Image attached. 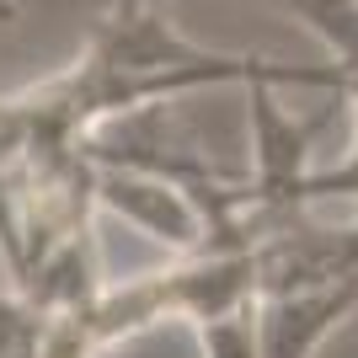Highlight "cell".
<instances>
[{
  "mask_svg": "<svg viewBox=\"0 0 358 358\" xmlns=\"http://www.w3.org/2000/svg\"><path fill=\"white\" fill-rule=\"evenodd\" d=\"M16 155H27V129H22L16 102L6 96V102H0V166H11Z\"/></svg>",
  "mask_w": 358,
  "mask_h": 358,
  "instance_id": "7a4b0ae2",
  "label": "cell"
},
{
  "mask_svg": "<svg viewBox=\"0 0 358 358\" xmlns=\"http://www.w3.org/2000/svg\"><path fill=\"white\" fill-rule=\"evenodd\" d=\"M54 315L27 305L22 294H0V358H38Z\"/></svg>",
  "mask_w": 358,
  "mask_h": 358,
  "instance_id": "6da1fadb",
  "label": "cell"
},
{
  "mask_svg": "<svg viewBox=\"0 0 358 358\" xmlns=\"http://www.w3.org/2000/svg\"><path fill=\"white\" fill-rule=\"evenodd\" d=\"M11 16H16V6H11V0H0V22H11Z\"/></svg>",
  "mask_w": 358,
  "mask_h": 358,
  "instance_id": "3957f363",
  "label": "cell"
}]
</instances>
